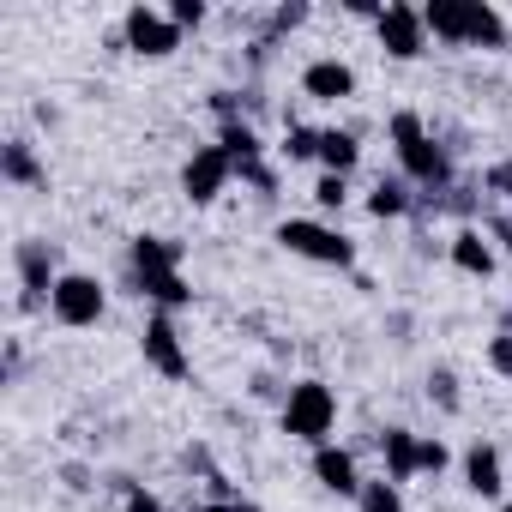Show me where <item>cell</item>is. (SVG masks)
Listing matches in <instances>:
<instances>
[{"label":"cell","instance_id":"cell-1","mask_svg":"<svg viewBox=\"0 0 512 512\" xmlns=\"http://www.w3.org/2000/svg\"><path fill=\"white\" fill-rule=\"evenodd\" d=\"M278 422L290 440L302 446H326L332 428H338V392L326 380H290L284 386V404H278Z\"/></svg>","mask_w":512,"mask_h":512},{"label":"cell","instance_id":"cell-2","mask_svg":"<svg viewBox=\"0 0 512 512\" xmlns=\"http://www.w3.org/2000/svg\"><path fill=\"white\" fill-rule=\"evenodd\" d=\"M278 247L296 253V260L332 266V272H350V266H356V241H350L344 229H332L326 217H284V223H278Z\"/></svg>","mask_w":512,"mask_h":512},{"label":"cell","instance_id":"cell-3","mask_svg":"<svg viewBox=\"0 0 512 512\" xmlns=\"http://www.w3.org/2000/svg\"><path fill=\"white\" fill-rule=\"evenodd\" d=\"M103 308H109L103 278H91V272H61V284H55V296H49V320H55V326L85 332V326L103 320Z\"/></svg>","mask_w":512,"mask_h":512},{"label":"cell","instance_id":"cell-4","mask_svg":"<svg viewBox=\"0 0 512 512\" xmlns=\"http://www.w3.org/2000/svg\"><path fill=\"white\" fill-rule=\"evenodd\" d=\"M121 49H133V55H145V61H169L175 49H181V31L169 25V13H157V7H127L121 13Z\"/></svg>","mask_w":512,"mask_h":512},{"label":"cell","instance_id":"cell-5","mask_svg":"<svg viewBox=\"0 0 512 512\" xmlns=\"http://www.w3.org/2000/svg\"><path fill=\"white\" fill-rule=\"evenodd\" d=\"M235 163L223 145H193V157L181 163V199L187 205H217V193H229Z\"/></svg>","mask_w":512,"mask_h":512},{"label":"cell","instance_id":"cell-6","mask_svg":"<svg viewBox=\"0 0 512 512\" xmlns=\"http://www.w3.org/2000/svg\"><path fill=\"white\" fill-rule=\"evenodd\" d=\"M139 356H145V368H157L163 380H187V350H181V326H175V314H163V308H151L145 314V332H139Z\"/></svg>","mask_w":512,"mask_h":512},{"label":"cell","instance_id":"cell-7","mask_svg":"<svg viewBox=\"0 0 512 512\" xmlns=\"http://www.w3.org/2000/svg\"><path fill=\"white\" fill-rule=\"evenodd\" d=\"M374 37L392 61H422L428 55V25H422V7H410V0H386Z\"/></svg>","mask_w":512,"mask_h":512},{"label":"cell","instance_id":"cell-8","mask_svg":"<svg viewBox=\"0 0 512 512\" xmlns=\"http://www.w3.org/2000/svg\"><path fill=\"white\" fill-rule=\"evenodd\" d=\"M13 266H19V284H25V308H49V296H55V284H61V272H55V247L49 241H19L13 247Z\"/></svg>","mask_w":512,"mask_h":512},{"label":"cell","instance_id":"cell-9","mask_svg":"<svg viewBox=\"0 0 512 512\" xmlns=\"http://www.w3.org/2000/svg\"><path fill=\"white\" fill-rule=\"evenodd\" d=\"M302 97L308 103H350L356 97V67L338 61V55H320L302 67Z\"/></svg>","mask_w":512,"mask_h":512},{"label":"cell","instance_id":"cell-10","mask_svg":"<svg viewBox=\"0 0 512 512\" xmlns=\"http://www.w3.org/2000/svg\"><path fill=\"white\" fill-rule=\"evenodd\" d=\"M314 482H320L326 494H338V500H356L368 476L356 470V452H350V446L326 440V446H314Z\"/></svg>","mask_w":512,"mask_h":512},{"label":"cell","instance_id":"cell-11","mask_svg":"<svg viewBox=\"0 0 512 512\" xmlns=\"http://www.w3.org/2000/svg\"><path fill=\"white\" fill-rule=\"evenodd\" d=\"M446 260H452L464 278H494L500 253H494V235H488V229H476V223H458V229H452V241H446Z\"/></svg>","mask_w":512,"mask_h":512},{"label":"cell","instance_id":"cell-12","mask_svg":"<svg viewBox=\"0 0 512 512\" xmlns=\"http://www.w3.org/2000/svg\"><path fill=\"white\" fill-rule=\"evenodd\" d=\"M464 488H470L476 500H500V494H506V464H500V446H494V440H476V446L464 452Z\"/></svg>","mask_w":512,"mask_h":512},{"label":"cell","instance_id":"cell-13","mask_svg":"<svg viewBox=\"0 0 512 512\" xmlns=\"http://www.w3.org/2000/svg\"><path fill=\"white\" fill-rule=\"evenodd\" d=\"M422 25H428L434 43L470 49V0H428V7H422Z\"/></svg>","mask_w":512,"mask_h":512},{"label":"cell","instance_id":"cell-14","mask_svg":"<svg viewBox=\"0 0 512 512\" xmlns=\"http://www.w3.org/2000/svg\"><path fill=\"white\" fill-rule=\"evenodd\" d=\"M127 284H133V296H145V302L163 308V314L193 308V284H187L181 272H127Z\"/></svg>","mask_w":512,"mask_h":512},{"label":"cell","instance_id":"cell-15","mask_svg":"<svg viewBox=\"0 0 512 512\" xmlns=\"http://www.w3.org/2000/svg\"><path fill=\"white\" fill-rule=\"evenodd\" d=\"M187 260V247L175 235H133L127 247V272H181Z\"/></svg>","mask_w":512,"mask_h":512},{"label":"cell","instance_id":"cell-16","mask_svg":"<svg viewBox=\"0 0 512 512\" xmlns=\"http://www.w3.org/2000/svg\"><path fill=\"white\" fill-rule=\"evenodd\" d=\"M0 181H7V187H49V169L37 163L31 139H7V145H0Z\"/></svg>","mask_w":512,"mask_h":512},{"label":"cell","instance_id":"cell-17","mask_svg":"<svg viewBox=\"0 0 512 512\" xmlns=\"http://www.w3.org/2000/svg\"><path fill=\"white\" fill-rule=\"evenodd\" d=\"M416 446H422L416 428H386V434H380V458H386V476H392L398 488L422 476V470H416Z\"/></svg>","mask_w":512,"mask_h":512},{"label":"cell","instance_id":"cell-18","mask_svg":"<svg viewBox=\"0 0 512 512\" xmlns=\"http://www.w3.org/2000/svg\"><path fill=\"white\" fill-rule=\"evenodd\" d=\"M362 139L350 127H320V175H356Z\"/></svg>","mask_w":512,"mask_h":512},{"label":"cell","instance_id":"cell-19","mask_svg":"<svg viewBox=\"0 0 512 512\" xmlns=\"http://www.w3.org/2000/svg\"><path fill=\"white\" fill-rule=\"evenodd\" d=\"M368 217H416V187L404 181V175H380L374 181V193H368Z\"/></svg>","mask_w":512,"mask_h":512},{"label":"cell","instance_id":"cell-20","mask_svg":"<svg viewBox=\"0 0 512 512\" xmlns=\"http://www.w3.org/2000/svg\"><path fill=\"white\" fill-rule=\"evenodd\" d=\"M217 145L229 151L235 175L253 169V163H266V145H260V127H253V121H229V127H217Z\"/></svg>","mask_w":512,"mask_h":512},{"label":"cell","instance_id":"cell-21","mask_svg":"<svg viewBox=\"0 0 512 512\" xmlns=\"http://www.w3.org/2000/svg\"><path fill=\"white\" fill-rule=\"evenodd\" d=\"M512 31L500 19V7H488V0H470V49H506Z\"/></svg>","mask_w":512,"mask_h":512},{"label":"cell","instance_id":"cell-22","mask_svg":"<svg viewBox=\"0 0 512 512\" xmlns=\"http://www.w3.org/2000/svg\"><path fill=\"white\" fill-rule=\"evenodd\" d=\"M356 506H362V512H404V488H398L392 476H368L362 494H356Z\"/></svg>","mask_w":512,"mask_h":512},{"label":"cell","instance_id":"cell-23","mask_svg":"<svg viewBox=\"0 0 512 512\" xmlns=\"http://www.w3.org/2000/svg\"><path fill=\"white\" fill-rule=\"evenodd\" d=\"M428 404H440L446 416H458V410H464V392H458V374H452L446 362H434V368H428Z\"/></svg>","mask_w":512,"mask_h":512},{"label":"cell","instance_id":"cell-24","mask_svg":"<svg viewBox=\"0 0 512 512\" xmlns=\"http://www.w3.org/2000/svg\"><path fill=\"white\" fill-rule=\"evenodd\" d=\"M278 151H284L290 163H320V127H302V121H290Z\"/></svg>","mask_w":512,"mask_h":512},{"label":"cell","instance_id":"cell-25","mask_svg":"<svg viewBox=\"0 0 512 512\" xmlns=\"http://www.w3.org/2000/svg\"><path fill=\"white\" fill-rule=\"evenodd\" d=\"M386 139H392V151H404V145L428 139V121H422L416 109H392V115H386Z\"/></svg>","mask_w":512,"mask_h":512},{"label":"cell","instance_id":"cell-26","mask_svg":"<svg viewBox=\"0 0 512 512\" xmlns=\"http://www.w3.org/2000/svg\"><path fill=\"white\" fill-rule=\"evenodd\" d=\"M416 470H422V476H446V470H452V446H446L440 434H422V446H416Z\"/></svg>","mask_w":512,"mask_h":512},{"label":"cell","instance_id":"cell-27","mask_svg":"<svg viewBox=\"0 0 512 512\" xmlns=\"http://www.w3.org/2000/svg\"><path fill=\"white\" fill-rule=\"evenodd\" d=\"M314 205H320L326 217L344 211V205H350V175H320V181H314Z\"/></svg>","mask_w":512,"mask_h":512},{"label":"cell","instance_id":"cell-28","mask_svg":"<svg viewBox=\"0 0 512 512\" xmlns=\"http://www.w3.org/2000/svg\"><path fill=\"white\" fill-rule=\"evenodd\" d=\"M163 13H169V25H175V31H199V25L211 19V7H205V0H169Z\"/></svg>","mask_w":512,"mask_h":512},{"label":"cell","instance_id":"cell-29","mask_svg":"<svg viewBox=\"0 0 512 512\" xmlns=\"http://www.w3.org/2000/svg\"><path fill=\"white\" fill-rule=\"evenodd\" d=\"M482 362H488V374L512 380V332H494V338L482 344Z\"/></svg>","mask_w":512,"mask_h":512},{"label":"cell","instance_id":"cell-30","mask_svg":"<svg viewBox=\"0 0 512 512\" xmlns=\"http://www.w3.org/2000/svg\"><path fill=\"white\" fill-rule=\"evenodd\" d=\"M482 193L512 199V163H488V169H482Z\"/></svg>","mask_w":512,"mask_h":512},{"label":"cell","instance_id":"cell-31","mask_svg":"<svg viewBox=\"0 0 512 512\" xmlns=\"http://www.w3.org/2000/svg\"><path fill=\"white\" fill-rule=\"evenodd\" d=\"M302 25H308V7H302V0H290V7L272 13V31H278V37H284V31H302Z\"/></svg>","mask_w":512,"mask_h":512},{"label":"cell","instance_id":"cell-32","mask_svg":"<svg viewBox=\"0 0 512 512\" xmlns=\"http://www.w3.org/2000/svg\"><path fill=\"white\" fill-rule=\"evenodd\" d=\"M121 512H169V506H163L151 488H139V482H133V488H127V500H121Z\"/></svg>","mask_w":512,"mask_h":512},{"label":"cell","instance_id":"cell-33","mask_svg":"<svg viewBox=\"0 0 512 512\" xmlns=\"http://www.w3.org/2000/svg\"><path fill=\"white\" fill-rule=\"evenodd\" d=\"M193 512H260V506H253V500H241V494H235V500H199Z\"/></svg>","mask_w":512,"mask_h":512},{"label":"cell","instance_id":"cell-34","mask_svg":"<svg viewBox=\"0 0 512 512\" xmlns=\"http://www.w3.org/2000/svg\"><path fill=\"white\" fill-rule=\"evenodd\" d=\"M488 235L506 247V260H512V223H506V217H488Z\"/></svg>","mask_w":512,"mask_h":512},{"label":"cell","instance_id":"cell-35","mask_svg":"<svg viewBox=\"0 0 512 512\" xmlns=\"http://www.w3.org/2000/svg\"><path fill=\"white\" fill-rule=\"evenodd\" d=\"M500 332H512V302H506V314H500Z\"/></svg>","mask_w":512,"mask_h":512},{"label":"cell","instance_id":"cell-36","mask_svg":"<svg viewBox=\"0 0 512 512\" xmlns=\"http://www.w3.org/2000/svg\"><path fill=\"white\" fill-rule=\"evenodd\" d=\"M500 512H512V500H500Z\"/></svg>","mask_w":512,"mask_h":512}]
</instances>
